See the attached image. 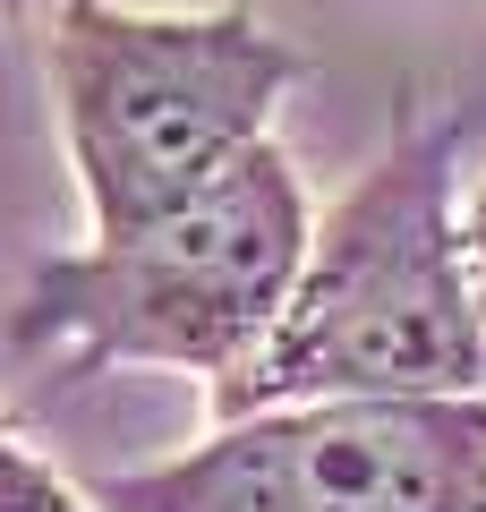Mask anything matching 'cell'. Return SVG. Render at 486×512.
Listing matches in <instances>:
<instances>
[{
	"mask_svg": "<svg viewBox=\"0 0 486 512\" xmlns=\"http://www.w3.org/2000/svg\"><path fill=\"white\" fill-rule=\"evenodd\" d=\"M0 9H26V0H0Z\"/></svg>",
	"mask_w": 486,
	"mask_h": 512,
	"instance_id": "obj_7",
	"label": "cell"
},
{
	"mask_svg": "<svg viewBox=\"0 0 486 512\" xmlns=\"http://www.w3.org/2000/svg\"><path fill=\"white\" fill-rule=\"evenodd\" d=\"M461 137L401 111L393 146L316 222L282 325L239 376L214 384V419L299 402H478L486 325L469 282V222L452 214Z\"/></svg>",
	"mask_w": 486,
	"mask_h": 512,
	"instance_id": "obj_1",
	"label": "cell"
},
{
	"mask_svg": "<svg viewBox=\"0 0 486 512\" xmlns=\"http://www.w3.org/2000/svg\"><path fill=\"white\" fill-rule=\"evenodd\" d=\"M307 239L316 222L290 163L256 146L205 197L35 265L9 342L35 350L60 384H86L103 367H188L222 384L282 325Z\"/></svg>",
	"mask_w": 486,
	"mask_h": 512,
	"instance_id": "obj_2",
	"label": "cell"
},
{
	"mask_svg": "<svg viewBox=\"0 0 486 512\" xmlns=\"http://www.w3.org/2000/svg\"><path fill=\"white\" fill-rule=\"evenodd\" d=\"M0 512H86V495L60 487V478L43 470L26 444H9V427H0Z\"/></svg>",
	"mask_w": 486,
	"mask_h": 512,
	"instance_id": "obj_5",
	"label": "cell"
},
{
	"mask_svg": "<svg viewBox=\"0 0 486 512\" xmlns=\"http://www.w3.org/2000/svg\"><path fill=\"white\" fill-rule=\"evenodd\" d=\"M103 512H486L478 402H299L94 487Z\"/></svg>",
	"mask_w": 486,
	"mask_h": 512,
	"instance_id": "obj_4",
	"label": "cell"
},
{
	"mask_svg": "<svg viewBox=\"0 0 486 512\" xmlns=\"http://www.w3.org/2000/svg\"><path fill=\"white\" fill-rule=\"evenodd\" d=\"M43 69L60 94L77 188L94 205V239H120L205 197L239 154L265 146L273 103L307 77V60L248 9L145 18L111 0H60Z\"/></svg>",
	"mask_w": 486,
	"mask_h": 512,
	"instance_id": "obj_3",
	"label": "cell"
},
{
	"mask_svg": "<svg viewBox=\"0 0 486 512\" xmlns=\"http://www.w3.org/2000/svg\"><path fill=\"white\" fill-rule=\"evenodd\" d=\"M469 282H478V325H486V180L469 197Z\"/></svg>",
	"mask_w": 486,
	"mask_h": 512,
	"instance_id": "obj_6",
	"label": "cell"
}]
</instances>
